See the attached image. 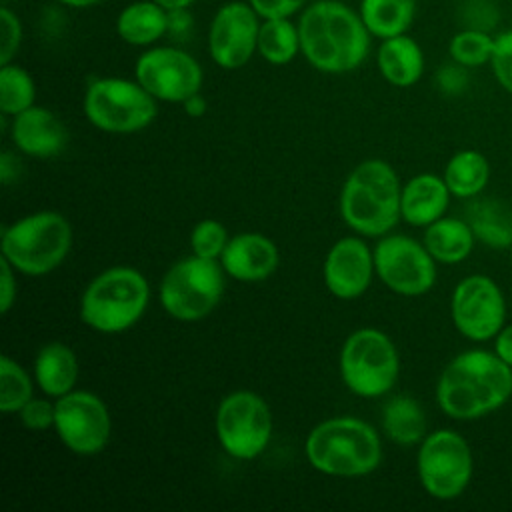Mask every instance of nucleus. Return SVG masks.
<instances>
[{"instance_id": "f257e3e1", "label": "nucleus", "mask_w": 512, "mask_h": 512, "mask_svg": "<svg viewBox=\"0 0 512 512\" xmlns=\"http://www.w3.org/2000/svg\"><path fill=\"white\" fill-rule=\"evenodd\" d=\"M300 54L324 74H346L362 66L372 34L358 10L340 0H314L298 18Z\"/></svg>"}, {"instance_id": "f03ea898", "label": "nucleus", "mask_w": 512, "mask_h": 512, "mask_svg": "<svg viewBox=\"0 0 512 512\" xmlns=\"http://www.w3.org/2000/svg\"><path fill=\"white\" fill-rule=\"evenodd\" d=\"M512 396V366L482 348L454 356L438 376L436 402L452 420H478Z\"/></svg>"}, {"instance_id": "7ed1b4c3", "label": "nucleus", "mask_w": 512, "mask_h": 512, "mask_svg": "<svg viewBox=\"0 0 512 512\" xmlns=\"http://www.w3.org/2000/svg\"><path fill=\"white\" fill-rule=\"evenodd\" d=\"M402 186L396 170L380 158L360 162L344 180L340 216L348 228L366 238L388 234L400 214Z\"/></svg>"}, {"instance_id": "20e7f679", "label": "nucleus", "mask_w": 512, "mask_h": 512, "mask_svg": "<svg viewBox=\"0 0 512 512\" xmlns=\"http://www.w3.org/2000/svg\"><path fill=\"white\" fill-rule=\"evenodd\" d=\"M310 466L326 476L358 478L382 462V442L376 428L354 416H336L316 424L304 442Z\"/></svg>"}, {"instance_id": "39448f33", "label": "nucleus", "mask_w": 512, "mask_h": 512, "mask_svg": "<svg viewBox=\"0 0 512 512\" xmlns=\"http://www.w3.org/2000/svg\"><path fill=\"white\" fill-rule=\"evenodd\" d=\"M150 284L132 266H112L94 276L80 298L82 322L102 334L132 328L146 312Z\"/></svg>"}, {"instance_id": "423d86ee", "label": "nucleus", "mask_w": 512, "mask_h": 512, "mask_svg": "<svg viewBox=\"0 0 512 512\" xmlns=\"http://www.w3.org/2000/svg\"><path fill=\"white\" fill-rule=\"evenodd\" d=\"M2 258L16 272L44 276L56 270L72 248L70 222L52 210H40L18 218L2 230Z\"/></svg>"}, {"instance_id": "0eeeda50", "label": "nucleus", "mask_w": 512, "mask_h": 512, "mask_svg": "<svg viewBox=\"0 0 512 512\" xmlns=\"http://www.w3.org/2000/svg\"><path fill=\"white\" fill-rule=\"evenodd\" d=\"M88 122L108 134H134L148 128L158 114V100L134 78H94L84 94Z\"/></svg>"}, {"instance_id": "6e6552de", "label": "nucleus", "mask_w": 512, "mask_h": 512, "mask_svg": "<svg viewBox=\"0 0 512 512\" xmlns=\"http://www.w3.org/2000/svg\"><path fill=\"white\" fill-rule=\"evenodd\" d=\"M340 376L360 398L388 394L400 376V356L390 336L378 328L354 330L340 350Z\"/></svg>"}, {"instance_id": "1a4fd4ad", "label": "nucleus", "mask_w": 512, "mask_h": 512, "mask_svg": "<svg viewBox=\"0 0 512 512\" xmlns=\"http://www.w3.org/2000/svg\"><path fill=\"white\" fill-rule=\"evenodd\" d=\"M224 268L220 260L188 256L172 264L160 280V304L180 322L206 318L224 294Z\"/></svg>"}, {"instance_id": "9d476101", "label": "nucleus", "mask_w": 512, "mask_h": 512, "mask_svg": "<svg viewBox=\"0 0 512 512\" xmlns=\"http://www.w3.org/2000/svg\"><path fill=\"white\" fill-rule=\"evenodd\" d=\"M416 472L428 496L436 500H454L462 496L472 480V448L456 430H434L426 434L418 446Z\"/></svg>"}, {"instance_id": "9b49d317", "label": "nucleus", "mask_w": 512, "mask_h": 512, "mask_svg": "<svg viewBox=\"0 0 512 512\" xmlns=\"http://www.w3.org/2000/svg\"><path fill=\"white\" fill-rule=\"evenodd\" d=\"M216 438L222 450L236 460L260 456L272 438V412L262 396L236 390L224 396L214 418Z\"/></svg>"}, {"instance_id": "f8f14e48", "label": "nucleus", "mask_w": 512, "mask_h": 512, "mask_svg": "<svg viewBox=\"0 0 512 512\" xmlns=\"http://www.w3.org/2000/svg\"><path fill=\"white\" fill-rule=\"evenodd\" d=\"M436 260L424 242L406 234H384L374 246L376 276L400 296H422L436 284Z\"/></svg>"}, {"instance_id": "ddd939ff", "label": "nucleus", "mask_w": 512, "mask_h": 512, "mask_svg": "<svg viewBox=\"0 0 512 512\" xmlns=\"http://www.w3.org/2000/svg\"><path fill=\"white\" fill-rule=\"evenodd\" d=\"M134 78L158 100L182 104L202 88L204 72L200 62L178 46H150L136 64Z\"/></svg>"}, {"instance_id": "4468645a", "label": "nucleus", "mask_w": 512, "mask_h": 512, "mask_svg": "<svg viewBox=\"0 0 512 512\" xmlns=\"http://www.w3.org/2000/svg\"><path fill=\"white\" fill-rule=\"evenodd\" d=\"M450 316L454 328L464 338L488 342L506 324V298L490 276L470 274L452 290Z\"/></svg>"}, {"instance_id": "2eb2a0df", "label": "nucleus", "mask_w": 512, "mask_h": 512, "mask_svg": "<svg viewBox=\"0 0 512 512\" xmlns=\"http://www.w3.org/2000/svg\"><path fill=\"white\" fill-rule=\"evenodd\" d=\"M54 430L60 442L78 456L102 452L112 436V418L100 396L72 390L54 402Z\"/></svg>"}, {"instance_id": "dca6fc26", "label": "nucleus", "mask_w": 512, "mask_h": 512, "mask_svg": "<svg viewBox=\"0 0 512 512\" xmlns=\"http://www.w3.org/2000/svg\"><path fill=\"white\" fill-rule=\"evenodd\" d=\"M262 18L246 0H230L218 6L208 28V52L216 66L238 70L258 52Z\"/></svg>"}, {"instance_id": "f3484780", "label": "nucleus", "mask_w": 512, "mask_h": 512, "mask_svg": "<svg viewBox=\"0 0 512 512\" xmlns=\"http://www.w3.org/2000/svg\"><path fill=\"white\" fill-rule=\"evenodd\" d=\"M374 274V250H370V246L358 236H344L336 240L328 250L322 268L328 292L340 300H354L362 296Z\"/></svg>"}, {"instance_id": "a211bd4d", "label": "nucleus", "mask_w": 512, "mask_h": 512, "mask_svg": "<svg viewBox=\"0 0 512 512\" xmlns=\"http://www.w3.org/2000/svg\"><path fill=\"white\" fill-rule=\"evenodd\" d=\"M10 138L20 152L32 158L58 156L68 144L62 120L52 110L36 104L12 116Z\"/></svg>"}, {"instance_id": "6ab92c4d", "label": "nucleus", "mask_w": 512, "mask_h": 512, "mask_svg": "<svg viewBox=\"0 0 512 512\" xmlns=\"http://www.w3.org/2000/svg\"><path fill=\"white\" fill-rule=\"evenodd\" d=\"M276 244L258 232H242L228 240L220 264L224 272L240 282H260L270 278L278 268Z\"/></svg>"}, {"instance_id": "aec40b11", "label": "nucleus", "mask_w": 512, "mask_h": 512, "mask_svg": "<svg viewBox=\"0 0 512 512\" xmlns=\"http://www.w3.org/2000/svg\"><path fill=\"white\" fill-rule=\"evenodd\" d=\"M450 190L442 176L422 172L402 186L400 214L402 220L416 228H426L444 216L450 204Z\"/></svg>"}, {"instance_id": "412c9836", "label": "nucleus", "mask_w": 512, "mask_h": 512, "mask_svg": "<svg viewBox=\"0 0 512 512\" xmlns=\"http://www.w3.org/2000/svg\"><path fill=\"white\" fill-rule=\"evenodd\" d=\"M424 64V52L408 32L382 40L376 52L380 76L396 88L414 86L424 74Z\"/></svg>"}, {"instance_id": "4be33fe9", "label": "nucleus", "mask_w": 512, "mask_h": 512, "mask_svg": "<svg viewBox=\"0 0 512 512\" xmlns=\"http://www.w3.org/2000/svg\"><path fill=\"white\" fill-rule=\"evenodd\" d=\"M80 376L76 352L62 342L44 344L34 360V382L50 396L60 398L74 390Z\"/></svg>"}, {"instance_id": "5701e85b", "label": "nucleus", "mask_w": 512, "mask_h": 512, "mask_svg": "<svg viewBox=\"0 0 512 512\" xmlns=\"http://www.w3.org/2000/svg\"><path fill=\"white\" fill-rule=\"evenodd\" d=\"M116 34L130 46L150 48L168 36V10L154 0H134L118 12Z\"/></svg>"}, {"instance_id": "b1692460", "label": "nucleus", "mask_w": 512, "mask_h": 512, "mask_svg": "<svg viewBox=\"0 0 512 512\" xmlns=\"http://www.w3.org/2000/svg\"><path fill=\"white\" fill-rule=\"evenodd\" d=\"M422 242L436 262L460 264L472 254L476 236L466 220L442 216L424 228Z\"/></svg>"}, {"instance_id": "393cba45", "label": "nucleus", "mask_w": 512, "mask_h": 512, "mask_svg": "<svg viewBox=\"0 0 512 512\" xmlns=\"http://www.w3.org/2000/svg\"><path fill=\"white\" fill-rule=\"evenodd\" d=\"M466 222L484 246L494 250L512 246V210L496 198H480L470 202Z\"/></svg>"}, {"instance_id": "a878e982", "label": "nucleus", "mask_w": 512, "mask_h": 512, "mask_svg": "<svg viewBox=\"0 0 512 512\" xmlns=\"http://www.w3.org/2000/svg\"><path fill=\"white\" fill-rule=\"evenodd\" d=\"M382 430L394 444H420L426 436V414L412 396H392L382 408Z\"/></svg>"}, {"instance_id": "bb28decb", "label": "nucleus", "mask_w": 512, "mask_h": 512, "mask_svg": "<svg viewBox=\"0 0 512 512\" xmlns=\"http://www.w3.org/2000/svg\"><path fill=\"white\" fill-rule=\"evenodd\" d=\"M358 14L374 38L406 34L416 16V0H360Z\"/></svg>"}, {"instance_id": "cd10ccee", "label": "nucleus", "mask_w": 512, "mask_h": 512, "mask_svg": "<svg viewBox=\"0 0 512 512\" xmlns=\"http://www.w3.org/2000/svg\"><path fill=\"white\" fill-rule=\"evenodd\" d=\"M442 178L452 196L472 200L488 186V158L478 150H460L446 162Z\"/></svg>"}, {"instance_id": "c85d7f7f", "label": "nucleus", "mask_w": 512, "mask_h": 512, "mask_svg": "<svg viewBox=\"0 0 512 512\" xmlns=\"http://www.w3.org/2000/svg\"><path fill=\"white\" fill-rule=\"evenodd\" d=\"M300 54L298 24L290 18H266L258 30V56L272 66H284Z\"/></svg>"}, {"instance_id": "c756f323", "label": "nucleus", "mask_w": 512, "mask_h": 512, "mask_svg": "<svg viewBox=\"0 0 512 512\" xmlns=\"http://www.w3.org/2000/svg\"><path fill=\"white\" fill-rule=\"evenodd\" d=\"M36 100V84L30 72L14 62L0 64V110L4 116H16Z\"/></svg>"}, {"instance_id": "7c9ffc66", "label": "nucleus", "mask_w": 512, "mask_h": 512, "mask_svg": "<svg viewBox=\"0 0 512 512\" xmlns=\"http://www.w3.org/2000/svg\"><path fill=\"white\" fill-rule=\"evenodd\" d=\"M494 50V36L482 28L458 30L448 42V54L454 64L462 68H478L490 64Z\"/></svg>"}, {"instance_id": "2f4dec72", "label": "nucleus", "mask_w": 512, "mask_h": 512, "mask_svg": "<svg viewBox=\"0 0 512 512\" xmlns=\"http://www.w3.org/2000/svg\"><path fill=\"white\" fill-rule=\"evenodd\" d=\"M32 378L22 364L2 354L0 358V410L4 414L20 412L32 400Z\"/></svg>"}, {"instance_id": "473e14b6", "label": "nucleus", "mask_w": 512, "mask_h": 512, "mask_svg": "<svg viewBox=\"0 0 512 512\" xmlns=\"http://www.w3.org/2000/svg\"><path fill=\"white\" fill-rule=\"evenodd\" d=\"M230 236L222 222L214 218L200 220L190 232V248L192 254L208 260H220Z\"/></svg>"}, {"instance_id": "72a5a7b5", "label": "nucleus", "mask_w": 512, "mask_h": 512, "mask_svg": "<svg viewBox=\"0 0 512 512\" xmlns=\"http://www.w3.org/2000/svg\"><path fill=\"white\" fill-rule=\"evenodd\" d=\"M22 36L20 16L8 6H0V64L14 60L20 50Z\"/></svg>"}, {"instance_id": "f704fd0d", "label": "nucleus", "mask_w": 512, "mask_h": 512, "mask_svg": "<svg viewBox=\"0 0 512 512\" xmlns=\"http://www.w3.org/2000/svg\"><path fill=\"white\" fill-rule=\"evenodd\" d=\"M490 68L500 88L512 94V30H504L494 36Z\"/></svg>"}, {"instance_id": "c9c22d12", "label": "nucleus", "mask_w": 512, "mask_h": 512, "mask_svg": "<svg viewBox=\"0 0 512 512\" xmlns=\"http://www.w3.org/2000/svg\"><path fill=\"white\" fill-rule=\"evenodd\" d=\"M54 414H56L54 402L44 400V398L28 400L18 412L22 426L28 430H34V432L54 428Z\"/></svg>"}, {"instance_id": "e433bc0d", "label": "nucleus", "mask_w": 512, "mask_h": 512, "mask_svg": "<svg viewBox=\"0 0 512 512\" xmlns=\"http://www.w3.org/2000/svg\"><path fill=\"white\" fill-rule=\"evenodd\" d=\"M254 12L266 20V18H292L294 14H300L310 0H246Z\"/></svg>"}, {"instance_id": "4c0bfd02", "label": "nucleus", "mask_w": 512, "mask_h": 512, "mask_svg": "<svg viewBox=\"0 0 512 512\" xmlns=\"http://www.w3.org/2000/svg\"><path fill=\"white\" fill-rule=\"evenodd\" d=\"M0 272H2V278H0V312L8 314L10 308L16 302V276H14L16 270L6 258H0Z\"/></svg>"}, {"instance_id": "58836bf2", "label": "nucleus", "mask_w": 512, "mask_h": 512, "mask_svg": "<svg viewBox=\"0 0 512 512\" xmlns=\"http://www.w3.org/2000/svg\"><path fill=\"white\" fill-rule=\"evenodd\" d=\"M188 10L190 8H186V10H170L168 12V36L184 38L190 32L192 16H190Z\"/></svg>"}, {"instance_id": "ea45409f", "label": "nucleus", "mask_w": 512, "mask_h": 512, "mask_svg": "<svg viewBox=\"0 0 512 512\" xmlns=\"http://www.w3.org/2000/svg\"><path fill=\"white\" fill-rule=\"evenodd\" d=\"M494 352L512 366V324H504V328L494 338Z\"/></svg>"}, {"instance_id": "a19ab883", "label": "nucleus", "mask_w": 512, "mask_h": 512, "mask_svg": "<svg viewBox=\"0 0 512 512\" xmlns=\"http://www.w3.org/2000/svg\"><path fill=\"white\" fill-rule=\"evenodd\" d=\"M20 174V164L12 152H2L0 154V180L2 184H12Z\"/></svg>"}, {"instance_id": "79ce46f5", "label": "nucleus", "mask_w": 512, "mask_h": 512, "mask_svg": "<svg viewBox=\"0 0 512 512\" xmlns=\"http://www.w3.org/2000/svg\"><path fill=\"white\" fill-rule=\"evenodd\" d=\"M440 80V86L448 92H456L462 88L464 84V74H462V66L456 64V66H450V68H444L438 76Z\"/></svg>"}, {"instance_id": "37998d69", "label": "nucleus", "mask_w": 512, "mask_h": 512, "mask_svg": "<svg viewBox=\"0 0 512 512\" xmlns=\"http://www.w3.org/2000/svg\"><path fill=\"white\" fill-rule=\"evenodd\" d=\"M182 106H184V112L188 114V116H192V118H200V116H204V112L208 110V102H206V98L198 92V94H192L190 98H186L184 102H182Z\"/></svg>"}, {"instance_id": "c03bdc74", "label": "nucleus", "mask_w": 512, "mask_h": 512, "mask_svg": "<svg viewBox=\"0 0 512 512\" xmlns=\"http://www.w3.org/2000/svg\"><path fill=\"white\" fill-rule=\"evenodd\" d=\"M156 4H160L164 10H186L190 8L196 0H154Z\"/></svg>"}, {"instance_id": "a18cd8bd", "label": "nucleus", "mask_w": 512, "mask_h": 512, "mask_svg": "<svg viewBox=\"0 0 512 512\" xmlns=\"http://www.w3.org/2000/svg\"><path fill=\"white\" fill-rule=\"evenodd\" d=\"M58 4L66 6V8H76V10H84V8H92L104 0H56Z\"/></svg>"}, {"instance_id": "49530a36", "label": "nucleus", "mask_w": 512, "mask_h": 512, "mask_svg": "<svg viewBox=\"0 0 512 512\" xmlns=\"http://www.w3.org/2000/svg\"><path fill=\"white\" fill-rule=\"evenodd\" d=\"M510 268H512V258H510Z\"/></svg>"}]
</instances>
